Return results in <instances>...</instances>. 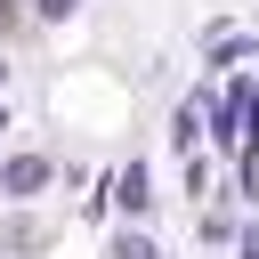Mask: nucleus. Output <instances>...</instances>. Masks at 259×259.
<instances>
[{"label": "nucleus", "mask_w": 259, "mask_h": 259, "mask_svg": "<svg viewBox=\"0 0 259 259\" xmlns=\"http://www.w3.org/2000/svg\"><path fill=\"white\" fill-rule=\"evenodd\" d=\"M121 259H162V251H154L146 235H121Z\"/></svg>", "instance_id": "obj_1"}, {"label": "nucleus", "mask_w": 259, "mask_h": 259, "mask_svg": "<svg viewBox=\"0 0 259 259\" xmlns=\"http://www.w3.org/2000/svg\"><path fill=\"white\" fill-rule=\"evenodd\" d=\"M8 16H16V0H0V24H8Z\"/></svg>", "instance_id": "obj_3"}, {"label": "nucleus", "mask_w": 259, "mask_h": 259, "mask_svg": "<svg viewBox=\"0 0 259 259\" xmlns=\"http://www.w3.org/2000/svg\"><path fill=\"white\" fill-rule=\"evenodd\" d=\"M40 8H49V16H65V8H73V0H40Z\"/></svg>", "instance_id": "obj_2"}]
</instances>
